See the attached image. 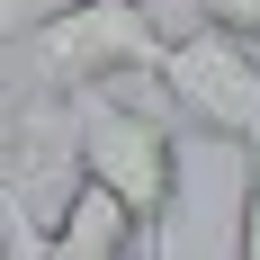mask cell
<instances>
[{
	"label": "cell",
	"instance_id": "obj_1",
	"mask_svg": "<svg viewBox=\"0 0 260 260\" xmlns=\"http://www.w3.org/2000/svg\"><path fill=\"white\" fill-rule=\"evenodd\" d=\"M171 45L180 36H161V18L144 0H81V9H63L54 27L27 36L18 63H27L36 99H99L117 81H161Z\"/></svg>",
	"mask_w": 260,
	"mask_h": 260
},
{
	"label": "cell",
	"instance_id": "obj_4",
	"mask_svg": "<svg viewBox=\"0 0 260 260\" xmlns=\"http://www.w3.org/2000/svg\"><path fill=\"white\" fill-rule=\"evenodd\" d=\"M188 9H198L207 36H234V45L260 54V0H188Z\"/></svg>",
	"mask_w": 260,
	"mask_h": 260
},
{
	"label": "cell",
	"instance_id": "obj_3",
	"mask_svg": "<svg viewBox=\"0 0 260 260\" xmlns=\"http://www.w3.org/2000/svg\"><path fill=\"white\" fill-rule=\"evenodd\" d=\"M153 90L171 99L180 126L215 135V144H234V153H251V144H260V54L234 45V36H207V27L180 36Z\"/></svg>",
	"mask_w": 260,
	"mask_h": 260
},
{
	"label": "cell",
	"instance_id": "obj_5",
	"mask_svg": "<svg viewBox=\"0 0 260 260\" xmlns=\"http://www.w3.org/2000/svg\"><path fill=\"white\" fill-rule=\"evenodd\" d=\"M234 260H260V144L242 153V234H234Z\"/></svg>",
	"mask_w": 260,
	"mask_h": 260
},
{
	"label": "cell",
	"instance_id": "obj_2",
	"mask_svg": "<svg viewBox=\"0 0 260 260\" xmlns=\"http://www.w3.org/2000/svg\"><path fill=\"white\" fill-rule=\"evenodd\" d=\"M81 171L117 188L144 224V251H161L171 215H180V117L171 99H135V90H99L81 99Z\"/></svg>",
	"mask_w": 260,
	"mask_h": 260
},
{
	"label": "cell",
	"instance_id": "obj_6",
	"mask_svg": "<svg viewBox=\"0 0 260 260\" xmlns=\"http://www.w3.org/2000/svg\"><path fill=\"white\" fill-rule=\"evenodd\" d=\"M63 9H81V0H0V27H9V45H27V36L54 27Z\"/></svg>",
	"mask_w": 260,
	"mask_h": 260
}]
</instances>
